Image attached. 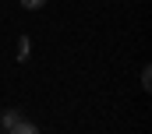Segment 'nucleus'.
<instances>
[{
	"label": "nucleus",
	"mask_w": 152,
	"mask_h": 134,
	"mask_svg": "<svg viewBox=\"0 0 152 134\" xmlns=\"http://www.w3.org/2000/svg\"><path fill=\"white\" fill-rule=\"evenodd\" d=\"M14 120H18V113H14V109H7V113H4V117H0V124H4V127H11V124H14Z\"/></svg>",
	"instance_id": "4"
},
{
	"label": "nucleus",
	"mask_w": 152,
	"mask_h": 134,
	"mask_svg": "<svg viewBox=\"0 0 152 134\" xmlns=\"http://www.w3.org/2000/svg\"><path fill=\"white\" fill-rule=\"evenodd\" d=\"M21 7L25 11H39V7H46V0H21Z\"/></svg>",
	"instance_id": "2"
},
{
	"label": "nucleus",
	"mask_w": 152,
	"mask_h": 134,
	"mask_svg": "<svg viewBox=\"0 0 152 134\" xmlns=\"http://www.w3.org/2000/svg\"><path fill=\"white\" fill-rule=\"evenodd\" d=\"M7 134H39V127L32 124V120H25V117H18L11 127H7Z\"/></svg>",
	"instance_id": "1"
},
{
	"label": "nucleus",
	"mask_w": 152,
	"mask_h": 134,
	"mask_svg": "<svg viewBox=\"0 0 152 134\" xmlns=\"http://www.w3.org/2000/svg\"><path fill=\"white\" fill-rule=\"evenodd\" d=\"M142 88H145V92L152 88V71H149V67H142Z\"/></svg>",
	"instance_id": "3"
}]
</instances>
